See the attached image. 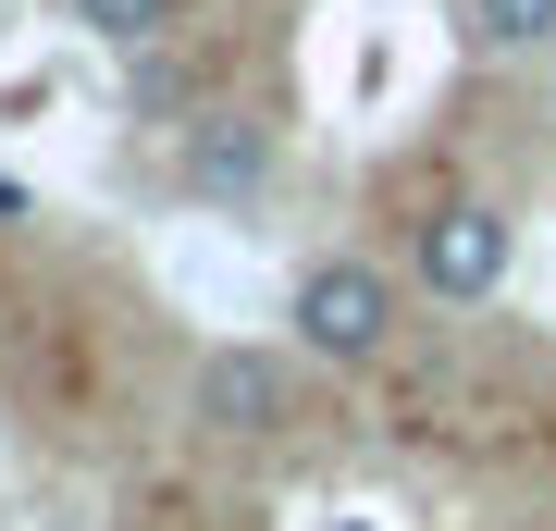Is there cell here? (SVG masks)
Masks as SVG:
<instances>
[{
	"instance_id": "cell-1",
	"label": "cell",
	"mask_w": 556,
	"mask_h": 531,
	"mask_svg": "<svg viewBox=\"0 0 556 531\" xmlns=\"http://www.w3.org/2000/svg\"><path fill=\"white\" fill-rule=\"evenodd\" d=\"M285 321H298V346H309V358L358 371V358L396 346V285H383L371 260H309L298 296H285Z\"/></svg>"
},
{
	"instance_id": "cell-2",
	"label": "cell",
	"mask_w": 556,
	"mask_h": 531,
	"mask_svg": "<svg viewBox=\"0 0 556 531\" xmlns=\"http://www.w3.org/2000/svg\"><path fill=\"white\" fill-rule=\"evenodd\" d=\"M199 420L236 433V445L285 433V420H298V358H285V346H211L199 358Z\"/></svg>"
},
{
	"instance_id": "cell-3",
	"label": "cell",
	"mask_w": 556,
	"mask_h": 531,
	"mask_svg": "<svg viewBox=\"0 0 556 531\" xmlns=\"http://www.w3.org/2000/svg\"><path fill=\"white\" fill-rule=\"evenodd\" d=\"M507 211H482V198H457V211H433L408 236V273H420V296H457V309H470V296H495L507 285Z\"/></svg>"
},
{
	"instance_id": "cell-4",
	"label": "cell",
	"mask_w": 556,
	"mask_h": 531,
	"mask_svg": "<svg viewBox=\"0 0 556 531\" xmlns=\"http://www.w3.org/2000/svg\"><path fill=\"white\" fill-rule=\"evenodd\" d=\"M174 186H186V198H260V186H273V124L199 112V124H186V149H174Z\"/></svg>"
},
{
	"instance_id": "cell-5",
	"label": "cell",
	"mask_w": 556,
	"mask_h": 531,
	"mask_svg": "<svg viewBox=\"0 0 556 531\" xmlns=\"http://www.w3.org/2000/svg\"><path fill=\"white\" fill-rule=\"evenodd\" d=\"M556 0H470V50H544Z\"/></svg>"
},
{
	"instance_id": "cell-6",
	"label": "cell",
	"mask_w": 556,
	"mask_h": 531,
	"mask_svg": "<svg viewBox=\"0 0 556 531\" xmlns=\"http://www.w3.org/2000/svg\"><path fill=\"white\" fill-rule=\"evenodd\" d=\"M75 25L112 50H149V38H174V0H75Z\"/></svg>"
}]
</instances>
